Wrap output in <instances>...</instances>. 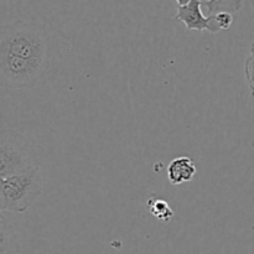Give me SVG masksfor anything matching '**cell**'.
<instances>
[{"label":"cell","instance_id":"1","mask_svg":"<svg viewBox=\"0 0 254 254\" xmlns=\"http://www.w3.org/2000/svg\"><path fill=\"white\" fill-rule=\"evenodd\" d=\"M0 51L26 60L50 62L49 32L41 24L17 20L0 29Z\"/></svg>","mask_w":254,"mask_h":254},{"label":"cell","instance_id":"2","mask_svg":"<svg viewBox=\"0 0 254 254\" xmlns=\"http://www.w3.org/2000/svg\"><path fill=\"white\" fill-rule=\"evenodd\" d=\"M0 184V211L4 212H26L42 192L40 168L1 178Z\"/></svg>","mask_w":254,"mask_h":254},{"label":"cell","instance_id":"3","mask_svg":"<svg viewBox=\"0 0 254 254\" xmlns=\"http://www.w3.org/2000/svg\"><path fill=\"white\" fill-rule=\"evenodd\" d=\"M40 168L29 139L15 129L0 131V179Z\"/></svg>","mask_w":254,"mask_h":254},{"label":"cell","instance_id":"4","mask_svg":"<svg viewBox=\"0 0 254 254\" xmlns=\"http://www.w3.org/2000/svg\"><path fill=\"white\" fill-rule=\"evenodd\" d=\"M49 62L26 60L0 51V86L9 89L32 88L46 73Z\"/></svg>","mask_w":254,"mask_h":254},{"label":"cell","instance_id":"5","mask_svg":"<svg viewBox=\"0 0 254 254\" xmlns=\"http://www.w3.org/2000/svg\"><path fill=\"white\" fill-rule=\"evenodd\" d=\"M202 0H190L185 6H178L175 20L181 21L188 30L196 31H210L211 34H217L218 30L213 16H205L202 12Z\"/></svg>","mask_w":254,"mask_h":254},{"label":"cell","instance_id":"6","mask_svg":"<svg viewBox=\"0 0 254 254\" xmlns=\"http://www.w3.org/2000/svg\"><path fill=\"white\" fill-rule=\"evenodd\" d=\"M196 166L190 158L180 156L174 159L168 168V179L171 185L190 183L196 175Z\"/></svg>","mask_w":254,"mask_h":254},{"label":"cell","instance_id":"7","mask_svg":"<svg viewBox=\"0 0 254 254\" xmlns=\"http://www.w3.org/2000/svg\"><path fill=\"white\" fill-rule=\"evenodd\" d=\"M5 213H0V254H20L19 236Z\"/></svg>","mask_w":254,"mask_h":254},{"label":"cell","instance_id":"8","mask_svg":"<svg viewBox=\"0 0 254 254\" xmlns=\"http://www.w3.org/2000/svg\"><path fill=\"white\" fill-rule=\"evenodd\" d=\"M245 0H202L208 16H213L220 12H237L243 7Z\"/></svg>","mask_w":254,"mask_h":254},{"label":"cell","instance_id":"9","mask_svg":"<svg viewBox=\"0 0 254 254\" xmlns=\"http://www.w3.org/2000/svg\"><path fill=\"white\" fill-rule=\"evenodd\" d=\"M148 210L151 215L163 222H169L174 217V210L164 198H159L153 196L148 200Z\"/></svg>","mask_w":254,"mask_h":254},{"label":"cell","instance_id":"10","mask_svg":"<svg viewBox=\"0 0 254 254\" xmlns=\"http://www.w3.org/2000/svg\"><path fill=\"white\" fill-rule=\"evenodd\" d=\"M245 76L247 81L248 87H250L251 96L254 98V57H247L245 64Z\"/></svg>","mask_w":254,"mask_h":254},{"label":"cell","instance_id":"11","mask_svg":"<svg viewBox=\"0 0 254 254\" xmlns=\"http://www.w3.org/2000/svg\"><path fill=\"white\" fill-rule=\"evenodd\" d=\"M216 25H217L218 30H228L231 29L233 24V15L231 12H220L217 15H213Z\"/></svg>","mask_w":254,"mask_h":254},{"label":"cell","instance_id":"12","mask_svg":"<svg viewBox=\"0 0 254 254\" xmlns=\"http://www.w3.org/2000/svg\"><path fill=\"white\" fill-rule=\"evenodd\" d=\"M176 2H178V6H185L190 2V0H176Z\"/></svg>","mask_w":254,"mask_h":254},{"label":"cell","instance_id":"13","mask_svg":"<svg viewBox=\"0 0 254 254\" xmlns=\"http://www.w3.org/2000/svg\"><path fill=\"white\" fill-rule=\"evenodd\" d=\"M251 56L254 57V42L251 45Z\"/></svg>","mask_w":254,"mask_h":254}]
</instances>
